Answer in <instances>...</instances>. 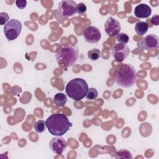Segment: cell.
Instances as JSON below:
<instances>
[{
    "instance_id": "obj_1",
    "label": "cell",
    "mask_w": 159,
    "mask_h": 159,
    "mask_svg": "<svg viewBox=\"0 0 159 159\" xmlns=\"http://www.w3.org/2000/svg\"><path fill=\"white\" fill-rule=\"evenodd\" d=\"M114 78L116 83L122 88L132 87L137 81L136 70L131 64H119L116 67Z\"/></svg>"
},
{
    "instance_id": "obj_2",
    "label": "cell",
    "mask_w": 159,
    "mask_h": 159,
    "mask_svg": "<svg viewBox=\"0 0 159 159\" xmlns=\"http://www.w3.org/2000/svg\"><path fill=\"white\" fill-rule=\"evenodd\" d=\"M48 132L53 135L61 136L72 126L68 117L63 114H53L45 121Z\"/></svg>"
},
{
    "instance_id": "obj_3",
    "label": "cell",
    "mask_w": 159,
    "mask_h": 159,
    "mask_svg": "<svg viewBox=\"0 0 159 159\" xmlns=\"http://www.w3.org/2000/svg\"><path fill=\"white\" fill-rule=\"evenodd\" d=\"M88 89V84L84 80L76 78L67 83L65 91L69 98L75 101H80L86 96Z\"/></svg>"
},
{
    "instance_id": "obj_4",
    "label": "cell",
    "mask_w": 159,
    "mask_h": 159,
    "mask_svg": "<svg viewBox=\"0 0 159 159\" xmlns=\"http://www.w3.org/2000/svg\"><path fill=\"white\" fill-rule=\"evenodd\" d=\"M79 56V51L75 45H61L55 52V57L57 62L65 61L67 66H72L76 63Z\"/></svg>"
},
{
    "instance_id": "obj_5",
    "label": "cell",
    "mask_w": 159,
    "mask_h": 159,
    "mask_svg": "<svg viewBox=\"0 0 159 159\" xmlns=\"http://www.w3.org/2000/svg\"><path fill=\"white\" fill-rule=\"evenodd\" d=\"M21 22L15 19H11L4 26V33L6 38L9 41H12L17 39L22 30Z\"/></svg>"
},
{
    "instance_id": "obj_6",
    "label": "cell",
    "mask_w": 159,
    "mask_h": 159,
    "mask_svg": "<svg viewBox=\"0 0 159 159\" xmlns=\"http://www.w3.org/2000/svg\"><path fill=\"white\" fill-rule=\"evenodd\" d=\"M130 51L129 47L120 43H116L111 48V55L118 62H122L129 56Z\"/></svg>"
},
{
    "instance_id": "obj_7",
    "label": "cell",
    "mask_w": 159,
    "mask_h": 159,
    "mask_svg": "<svg viewBox=\"0 0 159 159\" xmlns=\"http://www.w3.org/2000/svg\"><path fill=\"white\" fill-rule=\"evenodd\" d=\"M137 46L141 50H148L159 47V39L154 34H149L137 43Z\"/></svg>"
},
{
    "instance_id": "obj_8",
    "label": "cell",
    "mask_w": 159,
    "mask_h": 159,
    "mask_svg": "<svg viewBox=\"0 0 159 159\" xmlns=\"http://www.w3.org/2000/svg\"><path fill=\"white\" fill-rule=\"evenodd\" d=\"M83 35L85 41L90 43H96L101 39V33L99 29L92 25L86 27L83 32Z\"/></svg>"
},
{
    "instance_id": "obj_9",
    "label": "cell",
    "mask_w": 159,
    "mask_h": 159,
    "mask_svg": "<svg viewBox=\"0 0 159 159\" xmlns=\"http://www.w3.org/2000/svg\"><path fill=\"white\" fill-rule=\"evenodd\" d=\"M76 3L72 0H64L58 4V11L64 17H70L76 13Z\"/></svg>"
},
{
    "instance_id": "obj_10",
    "label": "cell",
    "mask_w": 159,
    "mask_h": 159,
    "mask_svg": "<svg viewBox=\"0 0 159 159\" xmlns=\"http://www.w3.org/2000/svg\"><path fill=\"white\" fill-rule=\"evenodd\" d=\"M50 149L53 153L60 155L62 154L67 147L66 141L60 136H57L51 139L49 142Z\"/></svg>"
},
{
    "instance_id": "obj_11",
    "label": "cell",
    "mask_w": 159,
    "mask_h": 159,
    "mask_svg": "<svg viewBox=\"0 0 159 159\" xmlns=\"http://www.w3.org/2000/svg\"><path fill=\"white\" fill-rule=\"evenodd\" d=\"M106 33L110 37L117 35L121 30L120 22L112 17H109L106 20L104 24Z\"/></svg>"
},
{
    "instance_id": "obj_12",
    "label": "cell",
    "mask_w": 159,
    "mask_h": 159,
    "mask_svg": "<svg viewBox=\"0 0 159 159\" xmlns=\"http://www.w3.org/2000/svg\"><path fill=\"white\" fill-rule=\"evenodd\" d=\"M134 13L136 17L147 18L152 14V9L146 4H140L135 7Z\"/></svg>"
},
{
    "instance_id": "obj_13",
    "label": "cell",
    "mask_w": 159,
    "mask_h": 159,
    "mask_svg": "<svg viewBox=\"0 0 159 159\" xmlns=\"http://www.w3.org/2000/svg\"><path fill=\"white\" fill-rule=\"evenodd\" d=\"M53 101L57 106L62 107L65 105L67 101V97L65 94L62 93H59L55 94Z\"/></svg>"
},
{
    "instance_id": "obj_14",
    "label": "cell",
    "mask_w": 159,
    "mask_h": 159,
    "mask_svg": "<svg viewBox=\"0 0 159 159\" xmlns=\"http://www.w3.org/2000/svg\"><path fill=\"white\" fill-rule=\"evenodd\" d=\"M148 29V25L146 22L139 21L136 23L135 26V30L137 34L143 35L147 33Z\"/></svg>"
},
{
    "instance_id": "obj_15",
    "label": "cell",
    "mask_w": 159,
    "mask_h": 159,
    "mask_svg": "<svg viewBox=\"0 0 159 159\" xmlns=\"http://www.w3.org/2000/svg\"><path fill=\"white\" fill-rule=\"evenodd\" d=\"M114 158H129L132 159L133 158L130 152L127 149H120L118 150L114 155Z\"/></svg>"
},
{
    "instance_id": "obj_16",
    "label": "cell",
    "mask_w": 159,
    "mask_h": 159,
    "mask_svg": "<svg viewBox=\"0 0 159 159\" xmlns=\"http://www.w3.org/2000/svg\"><path fill=\"white\" fill-rule=\"evenodd\" d=\"M88 57L90 60L96 61L101 57V52L98 48H93L88 52Z\"/></svg>"
},
{
    "instance_id": "obj_17",
    "label": "cell",
    "mask_w": 159,
    "mask_h": 159,
    "mask_svg": "<svg viewBox=\"0 0 159 159\" xmlns=\"http://www.w3.org/2000/svg\"><path fill=\"white\" fill-rule=\"evenodd\" d=\"M34 127L37 133H42L46 129L45 122L43 120H39L35 123Z\"/></svg>"
},
{
    "instance_id": "obj_18",
    "label": "cell",
    "mask_w": 159,
    "mask_h": 159,
    "mask_svg": "<svg viewBox=\"0 0 159 159\" xmlns=\"http://www.w3.org/2000/svg\"><path fill=\"white\" fill-rule=\"evenodd\" d=\"M98 95V92L96 89L94 88H90L88 89L87 94L86 95V98L89 100H94L95 99Z\"/></svg>"
},
{
    "instance_id": "obj_19",
    "label": "cell",
    "mask_w": 159,
    "mask_h": 159,
    "mask_svg": "<svg viewBox=\"0 0 159 159\" xmlns=\"http://www.w3.org/2000/svg\"><path fill=\"white\" fill-rule=\"evenodd\" d=\"M116 39L119 42V43L126 45L129 42V37L126 34L119 33L117 35Z\"/></svg>"
},
{
    "instance_id": "obj_20",
    "label": "cell",
    "mask_w": 159,
    "mask_h": 159,
    "mask_svg": "<svg viewBox=\"0 0 159 159\" xmlns=\"http://www.w3.org/2000/svg\"><path fill=\"white\" fill-rule=\"evenodd\" d=\"M86 9H87L86 6L83 2H80L79 4H78L76 5V13H78V14H83L86 12Z\"/></svg>"
},
{
    "instance_id": "obj_21",
    "label": "cell",
    "mask_w": 159,
    "mask_h": 159,
    "mask_svg": "<svg viewBox=\"0 0 159 159\" xmlns=\"http://www.w3.org/2000/svg\"><path fill=\"white\" fill-rule=\"evenodd\" d=\"M9 17L7 13L6 12H1L0 13V24L1 25H5L9 20Z\"/></svg>"
},
{
    "instance_id": "obj_22",
    "label": "cell",
    "mask_w": 159,
    "mask_h": 159,
    "mask_svg": "<svg viewBox=\"0 0 159 159\" xmlns=\"http://www.w3.org/2000/svg\"><path fill=\"white\" fill-rule=\"evenodd\" d=\"M16 6L20 9H24L27 5V1L25 0H17L16 1Z\"/></svg>"
},
{
    "instance_id": "obj_23",
    "label": "cell",
    "mask_w": 159,
    "mask_h": 159,
    "mask_svg": "<svg viewBox=\"0 0 159 159\" xmlns=\"http://www.w3.org/2000/svg\"><path fill=\"white\" fill-rule=\"evenodd\" d=\"M151 23L155 25H158L159 24V16L155 14L151 18Z\"/></svg>"
}]
</instances>
